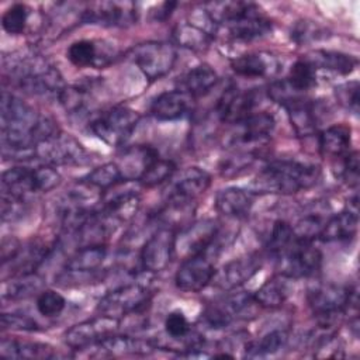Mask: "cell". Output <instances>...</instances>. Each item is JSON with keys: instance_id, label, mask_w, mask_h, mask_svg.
<instances>
[{"instance_id": "cell-1", "label": "cell", "mask_w": 360, "mask_h": 360, "mask_svg": "<svg viewBox=\"0 0 360 360\" xmlns=\"http://www.w3.org/2000/svg\"><path fill=\"white\" fill-rule=\"evenodd\" d=\"M3 66L11 80L31 96L59 98L66 87L59 70L39 53L20 52L6 56Z\"/></svg>"}, {"instance_id": "cell-2", "label": "cell", "mask_w": 360, "mask_h": 360, "mask_svg": "<svg viewBox=\"0 0 360 360\" xmlns=\"http://www.w3.org/2000/svg\"><path fill=\"white\" fill-rule=\"evenodd\" d=\"M319 177L316 166L295 160H273L259 172L250 183V190L259 194L288 195L314 187Z\"/></svg>"}, {"instance_id": "cell-3", "label": "cell", "mask_w": 360, "mask_h": 360, "mask_svg": "<svg viewBox=\"0 0 360 360\" xmlns=\"http://www.w3.org/2000/svg\"><path fill=\"white\" fill-rule=\"evenodd\" d=\"M307 301L319 328L323 329H332L347 311L357 314V290L354 287L321 283L308 290Z\"/></svg>"}, {"instance_id": "cell-4", "label": "cell", "mask_w": 360, "mask_h": 360, "mask_svg": "<svg viewBox=\"0 0 360 360\" xmlns=\"http://www.w3.org/2000/svg\"><path fill=\"white\" fill-rule=\"evenodd\" d=\"M60 174L55 166L42 163L35 167L14 166L1 174V194L25 200L35 193H46L60 184Z\"/></svg>"}, {"instance_id": "cell-5", "label": "cell", "mask_w": 360, "mask_h": 360, "mask_svg": "<svg viewBox=\"0 0 360 360\" xmlns=\"http://www.w3.org/2000/svg\"><path fill=\"white\" fill-rule=\"evenodd\" d=\"M153 292L142 283H125L108 291L97 305V311L103 315L120 319L142 314L152 301Z\"/></svg>"}, {"instance_id": "cell-6", "label": "cell", "mask_w": 360, "mask_h": 360, "mask_svg": "<svg viewBox=\"0 0 360 360\" xmlns=\"http://www.w3.org/2000/svg\"><path fill=\"white\" fill-rule=\"evenodd\" d=\"M127 58L149 80H159L166 76L177 60L176 46L165 41H148L132 46L127 52Z\"/></svg>"}, {"instance_id": "cell-7", "label": "cell", "mask_w": 360, "mask_h": 360, "mask_svg": "<svg viewBox=\"0 0 360 360\" xmlns=\"http://www.w3.org/2000/svg\"><path fill=\"white\" fill-rule=\"evenodd\" d=\"M139 122V114L125 105L112 107L89 124L90 131L110 146H121L125 143Z\"/></svg>"}, {"instance_id": "cell-8", "label": "cell", "mask_w": 360, "mask_h": 360, "mask_svg": "<svg viewBox=\"0 0 360 360\" xmlns=\"http://www.w3.org/2000/svg\"><path fill=\"white\" fill-rule=\"evenodd\" d=\"M37 159L51 166H83L91 162V153L62 131L37 146Z\"/></svg>"}, {"instance_id": "cell-9", "label": "cell", "mask_w": 360, "mask_h": 360, "mask_svg": "<svg viewBox=\"0 0 360 360\" xmlns=\"http://www.w3.org/2000/svg\"><path fill=\"white\" fill-rule=\"evenodd\" d=\"M170 180V186L165 193V207L191 208V204L208 190L211 174L204 169L194 166L181 170Z\"/></svg>"}, {"instance_id": "cell-10", "label": "cell", "mask_w": 360, "mask_h": 360, "mask_svg": "<svg viewBox=\"0 0 360 360\" xmlns=\"http://www.w3.org/2000/svg\"><path fill=\"white\" fill-rule=\"evenodd\" d=\"M278 274L288 278H302L316 274L322 264V253L309 240L295 239L277 259Z\"/></svg>"}, {"instance_id": "cell-11", "label": "cell", "mask_w": 360, "mask_h": 360, "mask_svg": "<svg viewBox=\"0 0 360 360\" xmlns=\"http://www.w3.org/2000/svg\"><path fill=\"white\" fill-rule=\"evenodd\" d=\"M176 231L173 226L160 225L141 248L139 262L143 271L160 273L172 262L176 252Z\"/></svg>"}, {"instance_id": "cell-12", "label": "cell", "mask_w": 360, "mask_h": 360, "mask_svg": "<svg viewBox=\"0 0 360 360\" xmlns=\"http://www.w3.org/2000/svg\"><path fill=\"white\" fill-rule=\"evenodd\" d=\"M80 20L107 28H127L136 22L138 8L134 1H96L86 6Z\"/></svg>"}, {"instance_id": "cell-13", "label": "cell", "mask_w": 360, "mask_h": 360, "mask_svg": "<svg viewBox=\"0 0 360 360\" xmlns=\"http://www.w3.org/2000/svg\"><path fill=\"white\" fill-rule=\"evenodd\" d=\"M222 27L233 41L250 42L271 32V21L253 3L243 4L242 10Z\"/></svg>"}, {"instance_id": "cell-14", "label": "cell", "mask_w": 360, "mask_h": 360, "mask_svg": "<svg viewBox=\"0 0 360 360\" xmlns=\"http://www.w3.org/2000/svg\"><path fill=\"white\" fill-rule=\"evenodd\" d=\"M214 273V262L208 252L193 255L179 266L174 284L183 292H198L212 281Z\"/></svg>"}, {"instance_id": "cell-15", "label": "cell", "mask_w": 360, "mask_h": 360, "mask_svg": "<svg viewBox=\"0 0 360 360\" xmlns=\"http://www.w3.org/2000/svg\"><path fill=\"white\" fill-rule=\"evenodd\" d=\"M118 328L120 319L100 314L98 316L79 322L68 329L65 333V342L73 350H80L117 333Z\"/></svg>"}, {"instance_id": "cell-16", "label": "cell", "mask_w": 360, "mask_h": 360, "mask_svg": "<svg viewBox=\"0 0 360 360\" xmlns=\"http://www.w3.org/2000/svg\"><path fill=\"white\" fill-rule=\"evenodd\" d=\"M219 235V224L215 219H201L188 224L176 236V250H180L186 257L204 253L215 246Z\"/></svg>"}, {"instance_id": "cell-17", "label": "cell", "mask_w": 360, "mask_h": 360, "mask_svg": "<svg viewBox=\"0 0 360 360\" xmlns=\"http://www.w3.org/2000/svg\"><path fill=\"white\" fill-rule=\"evenodd\" d=\"M156 345L143 340L139 338L128 336V335H110L105 339L80 349V352H86L89 357H118V356H146Z\"/></svg>"}, {"instance_id": "cell-18", "label": "cell", "mask_w": 360, "mask_h": 360, "mask_svg": "<svg viewBox=\"0 0 360 360\" xmlns=\"http://www.w3.org/2000/svg\"><path fill=\"white\" fill-rule=\"evenodd\" d=\"M256 105V93L252 90H239L235 84H229L219 96L215 112L225 124L238 125L253 112Z\"/></svg>"}, {"instance_id": "cell-19", "label": "cell", "mask_w": 360, "mask_h": 360, "mask_svg": "<svg viewBox=\"0 0 360 360\" xmlns=\"http://www.w3.org/2000/svg\"><path fill=\"white\" fill-rule=\"evenodd\" d=\"M260 267L262 257L257 253H249L243 257L225 263L218 271L215 270L212 281L219 290L228 292L249 281L260 270Z\"/></svg>"}, {"instance_id": "cell-20", "label": "cell", "mask_w": 360, "mask_h": 360, "mask_svg": "<svg viewBox=\"0 0 360 360\" xmlns=\"http://www.w3.org/2000/svg\"><path fill=\"white\" fill-rule=\"evenodd\" d=\"M359 228V207L357 195L350 200L346 210L332 215L325 221V225L319 233V239L323 242H343L356 236Z\"/></svg>"}, {"instance_id": "cell-21", "label": "cell", "mask_w": 360, "mask_h": 360, "mask_svg": "<svg viewBox=\"0 0 360 360\" xmlns=\"http://www.w3.org/2000/svg\"><path fill=\"white\" fill-rule=\"evenodd\" d=\"M193 97L180 89L160 93L150 104V114L159 121H174L184 117L193 104Z\"/></svg>"}, {"instance_id": "cell-22", "label": "cell", "mask_w": 360, "mask_h": 360, "mask_svg": "<svg viewBox=\"0 0 360 360\" xmlns=\"http://www.w3.org/2000/svg\"><path fill=\"white\" fill-rule=\"evenodd\" d=\"M93 39H80L70 44L66 51V58L77 68H103L112 62V52L107 51L105 45Z\"/></svg>"}, {"instance_id": "cell-23", "label": "cell", "mask_w": 360, "mask_h": 360, "mask_svg": "<svg viewBox=\"0 0 360 360\" xmlns=\"http://www.w3.org/2000/svg\"><path fill=\"white\" fill-rule=\"evenodd\" d=\"M239 132L233 136V142L238 145H253L262 143L271 135L276 120L273 114L267 111L252 112L242 122L238 124Z\"/></svg>"}, {"instance_id": "cell-24", "label": "cell", "mask_w": 360, "mask_h": 360, "mask_svg": "<svg viewBox=\"0 0 360 360\" xmlns=\"http://www.w3.org/2000/svg\"><path fill=\"white\" fill-rule=\"evenodd\" d=\"M51 252V246L46 243H42L39 240H34L27 243L25 246L21 245L20 252L17 256L8 262L7 264H3V269L10 267L8 277L14 276H22V274H31L35 273L37 269L45 262Z\"/></svg>"}, {"instance_id": "cell-25", "label": "cell", "mask_w": 360, "mask_h": 360, "mask_svg": "<svg viewBox=\"0 0 360 360\" xmlns=\"http://www.w3.org/2000/svg\"><path fill=\"white\" fill-rule=\"evenodd\" d=\"M0 356L3 359L48 360V359H53L56 356V352L48 343L21 340L14 338H3L0 342Z\"/></svg>"}, {"instance_id": "cell-26", "label": "cell", "mask_w": 360, "mask_h": 360, "mask_svg": "<svg viewBox=\"0 0 360 360\" xmlns=\"http://www.w3.org/2000/svg\"><path fill=\"white\" fill-rule=\"evenodd\" d=\"M294 132L298 136L314 135L319 125V112L314 101L301 97L284 107Z\"/></svg>"}, {"instance_id": "cell-27", "label": "cell", "mask_w": 360, "mask_h": 360, "mask_svg": "<svg viewBox=\"0 0 360 360\" xmlns=\"http://www.w3.org/2000/svg\"><path fill=\"white\" fill-rule=\"evenodd\" d=\"M232 70L243 77H266L278 70L277 59L267 52H250L231 60Z\"/></svg>"}, {"instance_id": "cell-28", "label": "cell", "mask_w": 360, "mask_h": 360, "mask_svg": "<svg viewBox=\"0 0 360 360\" xmlns=\"http://www.w3.org/2000/svg\"><path fill=\"white\" fill-rule=\"evenodd\" d=\"M159 158V152L149 145H138L125 149L120 162H115L122 173L124 180H139L145 169Z\"/></svg>"}, {"instance_id": "cell-29", "label": "cell", "mask_w": 360, "mask_h": 360, "mask_svg": "<svg viewBox=\"0 0 360 360\" xmlns=\"http://www.w3.org/2000/svg\"><path fill=\"white\" fill-rule=\"evenodd\" d=\"M217 72L210 65L201 63L191 68L179 77L177 89L187 93L190 97L197 98L210 93L211 89L217 84Z\"/></svg>"}, {"instance_id": "cell-30", "label": "cell", "mask_w": 360, "mask_h": 360, "mask_svg": "<svg viewBox=\"0 0 360 360\" xmlns=\"http://www.w3.org/2000/svg\"><path fill=\"white\" fill-rule=\"evenodd\" d=\"M176 44L194 52L207 51L214 39V30L197 24L194 21H184L177 24L173 30Z\"/></svg>"}, {"instance_id": "cell-31", "label": "cell", "mask_w": 360, "mask_h": 360, "mask_svg": "<svg viewBox=\"0 0 360 360\" xmlns=\"http://www.w3.org/2000/svg\"><path fill=\"white\" fill-rule=\"evenodd\" d=\"M252 197L242 188L228 187L218 191L215 197V208L219 214L228 218H245L252 208Z\"/></svg>"}, {"instance_id": "cell-32", "label": "cell", "mask_w": 360, "mask_h": 360, "mask_svg": "<svg viewBox=\"0 0 360 360\" xmlns=\"http://www.w3.org/2000/svg\"><path fill=\"white\" fill-rule=\"evenodd\" d=\"M107 257L105 245L79 246L66 260L65 270L77 273H97Z\"/></svg>"}, {"instance_id": "cell-33", "label": "cell", "mask_w": 360, "mask_h": 360, "mask_svg": "<svg viewBox=\"0 0 360 360\" xmlns=\"http://www.w3.org/2000/svg\"><path fill=\"white\" fill-rule=\"evenodd\" d=\"M352 129L345 124L330 125L319 134V150L328 158H342L350 152Z\"/></svg>"}, {"instance_id": "cell-34", "label": "cell", "mask_w": 360, "mask_h": 360, "mask_svg": "<svg viewBox=\"0 0 360 360\" xmlns=\"http://www.w3.org/2000/svg\"><path fill=\"white\" fill-rule=\"evenodd\" d=\"M288 277L283 274H277L267 281H264L257 291L253 294V298L259 308L266 309H277L280 308L290 295V284Z\"/></svg>"}, {"instance_id": "cell-35", "label": "cell", "mask_w": 360, "mask_h": 360, "mask_svg": "<svg viewBox=\"0 0 360 360\" xmlns=\"http://www.w3.org/2000/svg\"><path fill=\"white\" fill-rule=\"evenodd\" d=\"M305 59L315 68V69H325L335 72L338 75L346 76L354 70L357 66V59L352 55L338 52V51H325L318 49L305 56Z\"/></svg>"}, {"instance_id": "cell-36", "label": "cell", "mask_w": 360, "mask_h": 360, "mask_svg": "<svg viewBox=\"0 0 360 360\" xmlns=\"http://www.w3.org/2000/svg\"><path fill=\"white\" fill-rule=\"evenodd\" d=\"M44 287V278L37 273L14 276L8 280H3V298L4 300H21L39 294Z\"/></svg>"}, {"instance_id": "cell-37", "label": "cell", "mask_w": 360, "mask_h": 360, "mask_svg": "<svg viewBox=\"0 0 360 360\" xmlns=\"http://www.w3.org/2000/svg\"><path fill=\"white\" fill-rule=\"evenodd\" d=\"M288 342V332L284 329H274L262 336L259 340H246L245 356L246 357H264L281 350Z\"/></svg>"}, {"instance_id": "cell-38", "label": "cell", "mask_w": 360, "mask_h": 360, "mask_svg": "<svg viewBox=\"0 0 360 360\" xmlns=\"http://www.w3.org/2000/svg\"><path fill=\"white\" fill-rule=\"evenodd\" d=\"M59 103L72 117H87L91 114L93 98L87 89L80 86L65 87L59 96Z\"/></svg>"}, {"instance_id": "cell-39", "label": "cell", "mask_w": 360, "mask_h": 360, "mask_svg": "<svg viewBox=\"0 0 360 360\" xmlns=\"http://www.w3.org/2000/svg\"><path fill=\"white\" fill-rule=\"evenodd\" d=\"M83 183L91 186L93 188L101 191H105L122 181V173L118 167V165L115 162H107L103 163L101 166H97L96 169H93L91 172H89L83 179H80Z\"/></svg>"}, {"instance_id": "cell-40", "label": "cell", "mask_w": 360, "mask_h": 360, "mask_svg": "<svg viewBox=\"0 0 360 360\" xmlns=\"http://www.w3.org/2000/svg\"><path fill=\"white\" fill-rule=\"evenodd\" d=\"M285 80L294 91L304 94L316 84V69L305 58L298 59L291 66Z\"/></svg>"}, {"instance_id": "cell-41", "label": "cell", "mask_w": 360, "mask_h": 360, "mask_svg": "<svg viewBox=\"0 0 360 360\" xmlns=\"http://www.w3.org/2000/svg\"><path fill=\"white\" fill-rule=\"evenodd\" d=\"M176 173V163L170 159L158 158L153 160L139 177V184L143 187H155L170 180Z\"/></svg>"}, {"instance_id": "cell-42", "label": "cell", "mask_w": 360, "mask_h": 360, "mask_svg": "<svg viewBox=\"0 0 360 360\" xmlns=\"http://www.w3.org/2000/svg\"><path fill=\"white\" fill-rule=\"evenodd\" d=\"M295 239L297 236L294 235L292 226L288 222L278 219L271 226V231L267 239V250L274 259H277L281 253H284L292 245Z\"/></svg>"}, {"instance_id": "cell-43", "label": "cell", "mask_w": 360, "mask_h": 360, "mask_svg": "<svg viewBox=\"0 0 360 360\" xmlns=\"http://www.w3.org/2000/svg\"><path fill=\"white\" fill-rule=\"evenodd\" d=\"M28 17H30L28 6L22 3H15L11 7H8L1 17L3 30L11 35L22 34L27 28Z\"/></svg>"}, {"instance_id": "cell-44", "label": "cell", "mask_w": 360, "mask_h": 360, "mask_svg": "<svg viewBox=\"0 0 360 360\" xmlns=\"http://www.w3.org/2000/svg\"><path fill=\"white\" fill-rule=\"evenodd\" d=\"M37 311L46 318L58 316L66 307V300L55 290H42L37 295Z\"/></svg>"}, {"instance_id": "cell-45", "label": "cell", "mask_w": 360, "mask_h": 360, "mask_svg": "<svg viewBox=\"0 0 360 360\" xmlns=\"http://www.w3.org/2000/svg\"><path fill=\"white\" fill-rule=\"evenodd\" d=\"M165 330H166L167 336H170V339H173V340L188 339L193 335L191 325H190L188 319L179 309L167 314V316L165 319Z\"/></svg>"}, {"instance_id": "cell-46", "label": "cell", "mask_w": 360, "mask_h": 360, "mask_svg": "<svg viewBox=\"0 0 360 360\" xmlns=\"http://www.w3.org/2000/svg\"><path fill=\"white\" fill-rule=\"evenodd\" d=\"M336 100L353 114L359 112V82H346L335 89Z\"/></svg>"}, {"instance_id": "cell-47", "label": "cell", "mask_w": 360, "mask_h": 360, "mask_svg": "<svg viewBox=\"0 0 360 360\" xmlns=\"http://www.w3.org/2000/svg\"><path fill=\"white\" fill-rule=\"evenodd\" d=\"M339 176L349 187H357L359 184V153L350 150L345 156L339 158Z\"/></svg>"}, {"instance_id": "cell-48", "label": "cell", "mask_w": 360, "mask_h": 360, "mask_svg": "<svg viewBox=\"0 0 360 360\" xmlns=\"http://www.w3.org/2000/svg\"><path fill=\"white\" fill-rule=\"evenodd\" d=\"M3 329H13V330H25V332H34L39 330V323L25 315V314H1L0 318Z\"/></svg>"}, {"instance_id": "cell-49", "label": "cell", "mask_w": 360, "mask_h": 360, "mask_svg": "<svg viewBox=\"0 0 360 360\" xmlns=\"http://www.w3.org/2000/svg\"><path fill=\"white\" fill-rule=\"evenodd\" d=\"M325 34H326V31L323 28H321L318 24L301 21L294 27L291 37L295 42L301 44V42H308V41L322 38V37H325Z\"/></svg>"}, {"instance_id": "cell-50", "label": "cell", "mask_w": 360, "mask_h": 360, "mask_svg": "<svg viewBox=\"0 0 360 360\" xmlns=\"http://www.w3.org/2000/svg\"><path fill=\"white\" fill-rule=\"evenodd\" d=\"M25 211V200L1 194V219L14 221Z\"/></svg>"}, {"instance_id": "cell-51", "label": "cell", "mask_w": 360, "mask_h": 360, "mask_svg": "<svg viewBox=\"0 0 360 360\" xmlns=\"http://www.w3.org/2000/svg\"><path fill=\"white\" fill-rule=\"evenodd\" d=\"M21 249V243L15 238H4L1 240V266L11 262Z\"/></svg>"}, {"instance_id": "cell-52", "label": "cell", "mask_w": 360, "mask_h": 360, "mask_svg": "<svg viewBox=\"0 0 360 360\" xmlns=\"http://www.w3.org/2000/svg\"><path fill=\"white\" fill-rule=\"evenodd\" d=\"M176 6H177L176 1H166V3L159 4V6L156 7L158 11H152L153 20H156V21H165V20H167V18L170 17V14L173 13V10H174Z\"/></svg>"}]
</instances>
